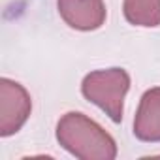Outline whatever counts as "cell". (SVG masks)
<instances>
[{
	"instance_id": "1",
	"label": "cell",
	"mask_w": 160,
	"mask_h": 160,
	"mask_svg": "<svg viewBox=\"0 0 160 160\" xmlns=\"http://www.w3.org/2000/svg\"><path fill=\"white\" fill-rule=\"evenodd\" d=\"M57 141L72 156L81 160H113L117 156L115 139L98 122L77 111L60 117Z\"/></svg>"
},
{
	"instance_id": "2",
	"label": "cell",
	"mask_w": 160,
	"mask_h": 160,
	"mask_svg": "<svg viewBox=\"0 0 160 160\" xmlns=\"http://www.w3.org/2000/svg\"><path fill=\"white\" fill-rule=\"evenodd\" d=\"M130 89V75L122 68L96 70L85 75L81 83L83 96L96 104L113 122L122 121L124 96Z\"/></svg>"
},
{
	"instance_id": "3",
	"label": "cell",
	"mask_w": 160,
	"mask_h": 160,
	"mask_svg": "<svg viewBox=\"0 0 160 160\" xmlns=\"http://www.w3.org/2000/svg\"><path fill=\"white\" fill-rule=\"evenodd\" d=\"M30 111L32 100L27 89L8 77L0 79V136L17 134L28 121Z\"/></svg>"
},
{
	"instance_id": "4",
	"label": "cell",
	"mask_w": 160,
	"mask_h": 160,
	"mask_svg": "<svg viewBox=\"0 0 160 160\" xmlns=\"http://www.w3.org/2000/svg\"><path fill=\"white\" fill-rule=\"evenodd\" d=\"M57 10L70 28L83 32L100 28L108 17L104 0H57Z\"/></svg>"
},
{
	"instance_id": "5",
	"label": "cell",
	"mask_w": 160,
	"mask_h": 160,
	"mask_svg": "<svg viewBox=\"0 0 160 160\" xmlns=\"http://www.w3.org/2000/svg\"><path fill=\"white\" fill-rule=\"evenodd\" d=\"M134 136L147 143L160 141V87H152L141 96L134 119Z\"/></svg>"
},
{
	"instance_id": "6",
	"label": "cell",
	"mask_w": 160,
	"mask_h": 160,
	"mask_svg": "<svg viewBox=\"0 0 160 160\" xmlns=\"http://www.w3.org/2000/svg\"><path fill=\"white\" fill-rule=\"evenodd\" d=\"M122 12L134 27L154 28L160 25V0H124Z\"/></svg>"
}]
</instances>
